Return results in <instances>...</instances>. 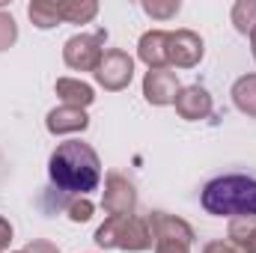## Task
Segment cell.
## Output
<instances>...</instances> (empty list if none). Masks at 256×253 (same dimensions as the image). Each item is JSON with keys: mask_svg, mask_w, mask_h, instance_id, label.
<instances>
[{"mask_svg": "<svg viewBox=\"0 0 256 253\" xmlns=\"http://www.w3.org/2000/svg\"><path fill=\"white\" fill-rule=\"evenodd\" d=\"M48 173H51V182L60 194L86 196L102 182V161L90 143L66 140L54 149V155L48 161Z\"/></svg>", "mask_w": 256, "mask_h": 253, "instance_id": "1", "label": "cell"}, {"mask_svg": "<svg viewBox=\"0 0 256 253\" xmlns=\"http://www.w3.org/2000/svg\"><path fill=\"white\" fill-rule=\"evenodd\" d=\"M200 202L218 218H256V176L224 173L206 182Z\"/></svg>", "mask_w": 256, "mask_h": 253, "instance_id": "2", "label": "cell"}, {"mask_svg": "<svg viewBox=\"0 0 256 253\" xmlns=\"http://www.w3.org/2000/svg\"><path fill=\"white\" fill-rule=\"evenodd\" d=\"M152 230L146 218L128 214V218H108L96 230V244L98 248H114V250H149L152 248Z\"/></svg>", "mask_w": 256, "mask_h": 253, "instance_id": "3", "label": "cell"}, {"mask_svg": "<svg viewBox=\"0 0 256 253\" xmlns=\"http://www.w3.org/2000/svg\"><path fill=\"white\" fill-rule=\"evenodd\" d=\"M104 42H108V33L104 30L72 36L63 48L66 66L74 68V72H96L102 66V57H104Z\"/></svg>", "mask_w": 256, "mask_h": 253, "instance_id": "4", "label": "cell"}, {"mask_svg": "<svg viewBox=\"0 0 256 253\" xmlns=\"http://www.w3.org/2000/svg\"><path fill=\"white\" fill-rule=\"evenodd\" d=\"M131 78H134V60L128 57L126 51H120V48H110V51H104V57H102V66L96 68V80L104 86V90H126L128 84H131Z\"/></svg>", "mask_w": 256, "mask_h": 253, "instance_id": "5", "label": "cell"}, {"mask_svg": "<svg viewBox=\"0 0 256 253\" xmlns=\"http://www.w3.org/2000/svg\"><path fill=\"white\" fill-rule=\"evenodd\" d=\"M102 206H104V212H108L110 218H128V214H134L137 194H134V185L128 182L122 173H110V176H108Z\"/></svg>", "mask_w": 256, "mask_h": 253, "instance_id": "6", "label": "cell"}, {"mask_svg": "<svg viewBox=\"0 0 256 253\" xmlns=\"http://www.w3.org/2000/svg\"><path fill=\"white\" fill-rule=\"evenodd\" d=\"M179 90H182V86H179V78H176V72H170V68H149L146 78H143V96H146V102L155 104V108L173 104L176 96H179Z\"/></svg>", "mask_w": 256, "mask_h": 253, "instance_id": "7", "label": "cell"}, {"mask_svg": "<svg viewBox=\"0 0 256 253\" xmlns=\"http://www.w3.org/2000/svg\"><path fill=\"white\" fill-rule=\"evenodd\" d=\"M167 60L176 68H194L202 60V39L191 30H176L170 33V45H167Z\"/></svg>", "mask_w": 256, "mask_h": 253, "instance_id": "8", "label": "cell"}, {"mask_svg": "<svg viewBox=\"0 0 256 253\" xmlns=\"http://www.w3.org/2000/svg\"><path fill=\"white\" fill-rule=\"evenodd\" d=\"M176 114L182 116V120H206L208 114H212V96L202 90V86H185V90H179V96H176Z\"/></svg>", "mask_w": 256, "mask_h": 253, "instance_id": "9", "label": "cell"}, {"mask_svg": "<svg viewBox=\"0 0 256 253\" xmlns=\"http://www.w3.org/2000/svg\"><path fill=\"white\" fill-rule=\"evenodd\" d=\"M167 45H170V33L167 30H149L140 36V45H137V57L149 68H167Z\"/></svg>", "mask_w": 256, "mask_h": 253, "instance_id": "10", "label": "cell"}, {"mask_svg": "<svg viewBox=\"0 0 256 253\" xmlns=\"http://www.w3.org/2000/svg\"><path fill=\"white\" fill-rule=\"evenodd\" d=\"M149 230H152V238L158 242V238H179V242H194V230L185 224V220H179V218H173V214H167V212H152L149 218Z\"/></svg>", "mask_w": 256, "mask_h": 253, "instance_id": "11", "label": "cell"}, {"mask_svg": "<svg viewBox=\"0 0 256 253\" xmlns=\"http://www.w3.org/2000/svg\"><path fill=\"white\" fill-rule=\"evenodd\" d=\"M48 131L51 134H74V131H84L90 126V116L84 108H72V104H60L48 114Z\"/></svg>", "mask_w": 256, "mask_h": 253, "instance_id": "12", "label": "cell"}, {"mask_svg": "<svg viewBox=\"0 0 256 253\" xmlns=\"http://www.w3.org/2000/svg\"><path fill=\"white\" fill-rule=\"evenodd\" d=\"M57 96L63 98V104H72V108H90L92 104V86L78 80V78H60L57 80Z\"/></svg>", "mask_w": 256, "mask_h": 253, "instance_id": "13", "label": "cell"}, {"mask_svg": "<svg viewBox=\"0 0 256 253\" xmlns=\"http://www.w3.org/2000/svg\"><path fill=\"white\" fill-rule=\"evenodd\" d=\"M226 236L230 244L242 253H256V218H232Z\"/></svg>", "mask_w": 256, "mask_h": 253, "instance_id": "14", "label": "cell"}, {"mask_svg": "<svg viewBox=\"0 0 256 253\" xmlns=\"http://www.w3.org/2000/svg\"><path fill=\"white\" fill-rule=\"evenodd\" d=\"M57 9H60V21L66 24H90L98 15L96 0H57Z\"/></svg>", "mask_w": 256, "mask_h": 253, "instance_id": "15", "label": "cell"}, {"mask_svg": "<svg viewBox=\"0 0 256 253\" xmlns=\"http://www.w3.org/2000/svg\"><path fill=\"white\" fill-rule=\"evenodd\" d=\"M27 15L30 21L39 27V30H51L60 24V9H57V0H33L27 6Z\"/></svg>", "mask_w": 256, "mask_h": 253, "instance_id": "16", "label": "cell"}, {"mask_svg": "<svg viewBox=\"0 0 256 253\" xmlns=\"http://www.w3.org/2000/svg\"><path fill=\"white\" fill-rule=\"evenodd\" d=\"M232 102L242 114H250L256 116V74H244L236 80L232 86Z\"/></svg>", "mask_w": 256, "mask_h": 253, "instance_id": "17", "label": "cell"}, {"mask_svg": "<svg viewBox=\"0 0 256 253\" xmlns=\"http://www.w3.org/2000/svg\"><path fill=\"white\" fill-rule=\"evenodd\" d=\"M232 24L242 36H250V30L256 27V0H238L232 6Z\"/></svg>", "mask_w": 256, "mask_h": 253, "instance_id": "18", "label": "cell"}, {"mask_svg": "<svg viewBox=\"0 0 256 253\" xmlns=\"http://www.w3.org/2000/svg\"><path fill=\"white\" fill-rule=\"evenodd\" d=\"M179 9H182L179 0H143V12H146L149 18H155V21H167V18H173Z\"/></svg>", "mask_w": 256, "mask_h": 253, "instance_id": "19", "label": "cell"}, {"mask_svg": "<svg viewBox=\"0 0 256 253\" xmlns=\"http://www.w3.org/2000/svg\"><path fill=\"white\" fill-rule=\"evenodd\" d=\"M18 39V27H15V18L0 12V51H6L9 45H15Z\"/></svg>", "mask_w": 256, "mask_h": 253, "instance_id": "20", "label": "cell"}, {"mask_svg": "<svg viewBox=\"0 0 256 253\" xmlns=\"http://www.w3.org/2000/svg\"><path fill=\"white\" fill-rule=\"evenodd\" d=\"M66 212H68V218H72L74 224H84V220L92 218V202H90L86 196H80V200H72V202L66 206Z\"/></svg>", "mask_w": 256, "mask_h": 253, "instance_id": "21", "label": "cell"}, {"mask_svg": "<svg viewBox=\"0 0 256 253\" xmlns=\"http://www.w3.org/2000/svg\"><path fill=\"white\" fill-rule=\"evenodd\" d=\"M188 242H179V238H158L155 242V253H188Z\"/></svg>", "mask_w": 256, "mask_h": 253, "instance_id": "22", "label": "cell"}, {"mask_svg": "<svg viewBox=\"0 0 256 253\" xmlns=\"http://www.w3.org/2000/svg\"><path fill=\"white\" fill-rule=\"evenodd\" d=\"M202 253H242V250L232 248L230 242H208V244L202 248Z\"/></svg>", "mask_w": 256, "mask_h": 253, "instance_id": "23", "label": "cell"}, {"mask_svg": "<svg viewBox=\"0 0 256 253\" xmlns=\"http://www.w3.org/2000/svg\"><path fill=\"white\" fill-rule=\"evenodd\" d=\"M9 242H12V226H9L6 218H0V253L9 248Z\"/></svg>", "mask_w": 256, "mask_h": 253, "instance_id": "24", "label": "cell"}, {"mask_svg": "<svg viewBox=\"0 0 256 253\" xmlns=\"http://www.w3.org/2000/svg\"><path fill=\"white\" fill-rule=\"evenodd\" d=\"M24 253H60V250H57L51 242H30Z\"/></svg>", "mask_w": 256, "mask_h": 253, "instance_id": "25", "label": "cell"}, {"mask_svg": "<svg viewBox=\"0 0 256 253\" xmlns=\"http://www.w3.org/2000/svg\"><path fill=\"white\" fill-rule=\"evenodd\" d=\"M250 51H254V60H256V27L250 30Z\"/></svg>", "mask_w": 256, "mask_h": 253, "instance_id": "26", "label": "cell"}, {"mask_svg": "<svg viewBox=\"0 0 256 253\" xmlns=\"http://www.w3.org/2000/svg\"><path fill=\"white\" fill-rule=\"evenodd\" d=\"M18 253H24V250H18Z\"/></svg>", "mask_w": 256, "mask_h": 253, "instance_id": "27", "label": "cell"}]
</instances>
